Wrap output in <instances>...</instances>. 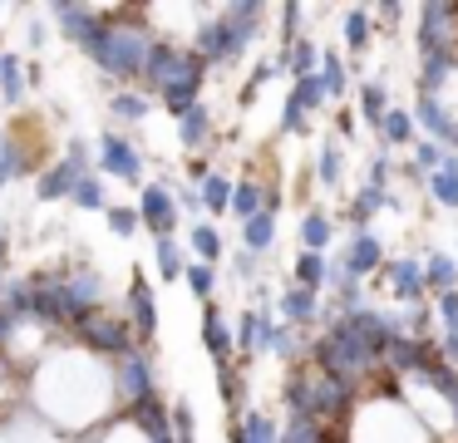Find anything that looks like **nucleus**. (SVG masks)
Returning <instances> with one entry per match:
<instances>
[{"mask_svg":"<svg viewBox=\"0 0 458 443\" xmlns=\"http://www.w3.org/2000/svg\"><path fill=\"white\" fill-rule=\"evenodd\" d=\"M133 212H139V226H148L158 242L178 232V197H173L168 187H158V183L143 187V192H139V207H133Z\"/></svg>","mask_w":458,"mask_h":443,"instance_id":"obj_1","label":"nucleus"},{"mask_svg":"<svg viewBox=\"0 0 458 443\" xmlns=\"http://www.w3.org/2000/svg\"><path fill=\"white\" fill-rule=\"evenodd\" d=\"M454 20L458 5H444V0H428L419 10V49L424 55H438V49H454Z\"/></svg>","mask_w":458,"mask_h":443,"instance_id":"obj_2","label":"nucleus"},{"mask_svg":"<svg viewBox=\"0 0 458 443\" xmlns=\"http://www.w3.org/2000/svg\"><path fill=\"white\" fill-rule=\"evenodd\" d=\"M129 305L133 311L123 315V320H129V330H133V345H148L153 330H158V301H153L148 281H143L139 271H133V281H129Z\"/></svg>","mask_w":458,"mask_h":443,"instance_id":"obj_3","label":"nucleus"},{"mask_svg":"<svg viewBox=\"0 0 458 443\" xmlns=\"http://www.w3.org/2000/svg\"><path fill=\"white\" fill-rule=\"evenodd\" d=\"M99 167H104L109 177H123V183H139V177H143V158H139V148H133L129 138H119V133H104Z\"/></svg>","mask_w":458,"mask_h":443,"instance_id":"obj_4","label":"nucleus"},{"mask_svg":"<svg viewBox=\"0 0 458 443\" xmlns=\"http://www.w3.org/2000/svg\"><path fill=\"white\" fill-rule=\"evenodd\" d=\"M385 266V251H379V242L369 232H355L350 236V246H345V266L340 271L350 276V281H360V276H369V271H379Z\"/></svg>","mask_w":458,"mask_h":443,"instance_id":"obj_5","label":"nucleus"},{"mask_svg":"<svg viewBox=\"0 0 458 443\" xmlns=\"http://www.w3.org/2000/svg\"><path fill=\"white\" fill-rule=\"evenodd\" d=\"M409 118H419V124H424L428 133H434V143H438V148H444V143H458V124L444 114V104H438L434 94H419V108H414Z\"/></svg>","mask_w":458,"mask_h":443,"instance_id":"obj_6","label":"nucleus"},{"mask_svg":"<svg viewBox=\"0 0 458 443\" xmlns=\"http://www.w3.org/2000/svg\"><path fill=\"white\" fill-rule=\"evenodd\" d=\"M385 281H389V291H394L399 301H419V295H424V271H419L414 261H389Z\"/></svg>","mask_w":458,"mask_h":443,"instance_id":"obj_7","label":"nucleus"},{"mask_svg":"<svg viewBox=\"0 0 458 443\" xmlns=\"http://www.w3.org/2000/svg\"><path fill=\"white\" fill-rule=\"evenodd\" d=\"M202 345L212 350V360H217V364H227V354H232V330H227V320H222L217 305H208V315H202Z\"/></svg>","mask_w":458,"mask_h":443,"instance_id":"obj_8","label":"nucleus"},{"mask_svg":"<svg viewBox=\"0 0 458 443\" xmlns=\"http://www.w3.org/2000/svg\"><path fill=\"white\" fill-rule=\"evenodd\" d=\"M424 291H438V295L458 291V261H454V256H444V251L428 256V266H424Z\"/></svg>","mask_w":458,"mask_h":443,"instance_id":"obj_9","label":"nucleus"},{"mask_svg":"<svg viewBox=\"0 0 458 443\" xmlns=\"http://www.w3.org/2000/svg\"><path fill=\"white\" fill-rule=\"evenodd\" d=\"M286 69H291V79H310L320 69V49H316V39H306V35H296L291 39V49H286Z\"/></svg>","mask_w":458,"mask_h":443,"instance_id":"obj_10","label":"nucleus"},{"mask_svg":"<svg viewBox=\"0 0 458 443\" xmlns=\"http://www.w3.org/2000/svg\"><path fill=\"white\" fill-rule=\"evenodd\" d=\"M271 242H276V212H257L251 222H242V246H247L251 256L267 251Z\"/></svg>","mask_w":458,"mask_h":443,"instance_id":"obj_11","label":"nucleus"},{"mask_svg":"<svg viewBox=\"0 0 458 443\" xmlns=\"http://www.w3.org/2000/svg\"><path fill=\"white\" fill-rule=\"evenodd\" d=\"M316 311H320L316 291H301V285H291V291L281 295V315H286L291 325H306V320H316Z\"/></svg>","mask_w":458,"mask_h":443,"instance_id":"obj_12","label":"nucleus"},{"mask_svg":"<svg viewBox=\"0 0 458 443\" xmlns=\"http://www.w3.org/2000/svg\"><path fill=\"white\" fill-rule=\"evenodd\" d=\"M178 133H182V143H188V148H202V143L212 138V114H208L202 104L188 108V114L178 118Z\"/></svg>","mask_w":458,"mask_h":443,"instance_id":"obj_13","label":"nucleus"},{"mask_svg":"<svg viewBox=\"0 0 458 443\" xmlns=\"http://www.w3.org/2000/svg\"><path fill=\"white\" fill-rule=\"evenodd\" d=\"M227 212H237L242 222H251L257 212H267V192H261L257 183H237V187H232V207H227Z\"/></svg>","mask_w":458,"mask_h":443,"instance_id":"obj_14","label":"nucleus"},{"mask_svg":"<svg viewBox=\"0 0 458 443\" xmlns=\"http://www.w3.org/2000/svg\"><path fill=\"white\" fill-rule=\"evenodd\" d=\"M326 281H330V271H326V256H316V251H301V256H296V285H301V291H320Z\"/></svg>","mask_w":458,"mask_h":443,"instance_id":"obj_15","label":"nucleus"},{"mask_svg":"<svg viewBox=\"0 0 458 443\" xmlns=\"http://www.w3.org/2000/svg\"><path fill=\"white\" fill-rule=\"evenodd\" d=\"M198 202L208 207V212H227V207H232V183H227L222 173H208V177H202Z\"/></svg>","mask_w":458,"mask_h":443,"instance_id":"obj_16","label":"nucleus"},{"mask_svg":"<svg viewBox=\"0 0 458 443\" xmlns=\"http://www.w3.org/2000/svg\"><path fill=\"white\" fill-rule=\"evenodd\" d=\"M188 242H192V251H198L202 266H212V261L222 256V236H217V226H212V222H198V226L188 232Z\"/></svg>","mask_w":458,"mask_h":443,"instance_id":"obj_17","label":"nucleus"},{"mask_svg":"<svg viewBox=\"0 0 458 443\" xmlns=\"http://www.w3.org/2000/svg\"><path fill=\"white\" fill-rule=\"evenodd\" d=\"M301 242H306V251H326L330 246V217L326 212H306V222H301Z\"/></svg>","mask_w":458,"mask_h":443,"instance_id":"obj_18","label":"nucleus"},{"mask_svg":"<svg viewBox=\"0 0 458 443\" xmlns=\"http://www.w3.org/2000/svg\"><path fill=\"white\" fill-rule=\"evenodd\" d=\"M70 197L84 207V212H109V197H104V177H80Z\"/></svg>","mask_w":458,"mask_h":443,"instance_id":"obj_19","label":"nucleus"},{"mask_svg":"<svg viewBox=\"0 0 458 443\" xmlns=\"http://www.w3.org/2000/svg\"><path fill=\"white\" fill-rule=\"evenodd\" d=\"M267 320H271V315H261V311L242 315V330H237V350L242 354H257L261 350V330H267Z\"/></svg>","mask_w":458,"mask_h":443,"instance_id":"obj_20","label":"nucleus"},{"mask_svg":"<svg viewBox=\"0 0 458 443\" xmlns=\"http://www.w3.org/2000/svg\"><path fill=\"white\" fill-rule=\"evenodd\" d=\"M320 89H326L330 98L345 94V64H340V55H320V69H316Z\"/></svg>","mask_w":458,"mask_h":443,"instance_id":"obj_21","label":"nucleus"},{"mask_svg":"<svg viewBox=\"0 0 458 443\" xmlns=\"http://www.w3.org/2000/svg\"><path fill=\"white\" fill-rule=\"evenodd\" d=\"M182 271H188V261H182L178 242L163 236V242H158V276H163V281H182Z\"/></svg>","mask_w":458,"mask_h":443,"instance_id":"obj_22","label":"nucleus"},{"mask_svg":"<svg viewBox=\"0 0 458 443\" xmlns=\"http://www.w3.org/2000/svg\"><path fill=\"white\" fill-rule=\"evenodd\" d=\"M419 374H424V379H428V384H434V389H438V399L458 404V374L448 370L444 360H434V364H428V370H419Z\"/></svg>","mask_w":458,"mask_h":443,"instance_id":"obj_23","label":"nucleus"},{"mask_svg":"<svg viewBox=\"0 0 458 443\" xmlns=\"http://www.w3.org/2000/svg\"><path fill=\"white\" fill-rule=\"evenodd\" d=\"M454 49H438V55H424V94H434L438 84L448 79V69H454Z\"/></svg>","mask_w":458,"mask_h":443,"instance_id":"obj_24","label":"nucleus"},{"mask_svg":"<svg viewBox=\"0 0 458 443\" xmlns=\"http://www.w3.org/2000/svg\"><path fill=\"white\" fill-rule=\"evenodd\" d=\"M379 138H385V143H409V138H414V118L389 108V114L379 118Z\"/></svg>","mask_w":458,"mask_h":443,"instance_id":"obj_25","label":"nucleus"},{"mask_svg":"<svg viewBox=\"0 0 458 443\" xmlns=\"http://www.w3.org/2000/svg\"><path fill=\"white\" fill-rule=\"evenodd\" d=\"M237 429H242V443H276V439H281L276 423H271L267 413H247V419H242Z\"/></svg>","mask_w":458,"mask_h":443,"instance_id":"obj_26","label":"nucleus"},{"mask_svg":"<svg viewBox=\"0 0 458 443\" xmlns=\"http://www.w3.org/2000/svg\"><path fill=\"white\" fill-rule=\"evenodd\" d=\"M182 281L192 285V295H198V301H208V305H212V291H217V271H212V266L192 261L188 271H182Z\"/></svg>","mask_w":458,"mask_h":443,"instance_id":"obj_27","label":"nucleus"},{"mask_svg":"<svg viewBox=\"0 0 458 443\" xmlns=\"http://www.w3.org/2000/svg\"><path fill=\"white\" fill-rule=\"evenodd\" d=\"M276 443H330V433L320 429V423H310V419H291Z\"/></svg>","mask_w":458,"mask_h":443,"instance_id":"obj_28","label":"nucleus"},{"mask_svg":"<svg viewBox=\"0 0 458 443\" xmlns=\"http://www.w3.org/2000/svg\"><path fill=\"white\" fill-rule=\"evenodd\" d=\"M385 202H389V197L379 192V187H365V192H360L355 202H350V217H355V222H360V232H365V222H369V217H375V212H379V207H385Z\"/></svg>","mask_w":458,"mask_h":443,"instance_id":"obj_29","label":"nucleus"},{"mask_svg":"<svg viewBox=\"0 0 458 443\" xmlns=\"http://www.w3.org/2000/svg\"><path fill=\"white\" fill-rule=\"evenodd\" d=\"M114 118H123V124L148 118V94H119V98H114Z\"/></svg>","mask_w":458,"mask_h":443,"instance_id":"obj_30","label":"nucleus"},{"mask_svg":"<svg viewBox=\"0 0 458 443\" xmlns=\"http://www.w3.org/2000/svg\"><path fill=\"white\" fill-rule=\"evenodd\" d=\"M360 108H365V118L379 128V118L389 114V104H385V84H365V89H360Z\"/></svg>","mask_w":458,"mask_h":443,"instance_id":"obj_31","label":"nucleus"},{"mask_svg":"<svg viewBox=\"0 0 458 443\" xmlns=\"http://www.w3.org/2000/svg\"><path fill=\"white\" fill-rule=\"evenodd\" d=\"M345 45L350 49H365L369 45V10H350V15H345Z\"/></svg>","mask_w":458,"mask_h":443,"instance_id":"obj_32","label":"nucleus"},{"mask_svg":"<svg viewBox=\"0 0 458 443\" xmlns=\"http://www.w3.org/2000/svg\"><path fill=\"white\" fill-rule=\"evenodd\" d=\"M444 158H448V153L434 143V138H424V143L414 148V163L424 167V173H438V167H444Z\"/></svg>","mask_w":458,"mask_h":443,"instance_id":"obj_33","label":"nucleus"},{"mask_svg":"<svg viewBox=\"0 0 458 443\" xmlns=\"http://www.w3.org/2000/svg\"><path fill=\"white\" fill-rule=\"evenodd\" d=\"M316 173H320V183H340V143H326V148H320Z\"/></svg>","mask_w":458,"mask_h":443,"instance_id":"obj_34","label":"nucleus"},{"mask_svg":"<svg viewBox=\"0 0 458 443\" xmlns=\"http://www.w3.org/2000/svg\"><path fill=\"white\" fill-rule=\"evenodd\" d=\"M109 226H114V232H119V236H133V226H139V212H133V207H109Z\"/></svg>","mask_w":458,"mask_h":443,"instance_id":"obj_35","label":"nucleus"},{"mask_svg":"<svg viewBox=\"0 0 458 443\" xmlns=\"http://www.w3.org/2000/svg\"><path fill=\"white\" fill-rule=\"evenodd\" d=\"M438 315H444V325H448V330H454V325H458V291L438 295Z\"/></svg>","mask_w":458,"mask_h":443,"instance_id":"obj_36","label":"nucleus"},{"mask_svg":"<svg viewBox=\"0 0 458 443\" xmlns=\"http://www.w3.org/2000/svg\"><path fill=\"white\" fill-rule=\"evenodd\" d=\"M385 177H389V158H375V163H369V187L385 192Z\"/></svg>","mask_w":458,"mask_h":443,"instance_id":"obj_37","label":"nucleus"},{"mask_svg":"<svg viewBox=\"0 0 458 443\" xmlns=\"http://www.w3.org/2000/svg\"><path fill=\"white\" fill-rule=\"evenodd\" d=\"M438 350H444V354H448V360H458V325H454V330H448V335H444V345H438Z\"/></svg>","mask_w":458,"mask_h":443,"instance_id":"obj_38","label":"nucleus"},{"mask_svg":"<svg viewBox=\"0 0 458 443\" xmlns=\"http://www.w3.org/2000/svg\"><path fill=\"white\" fill-rule=\"evenodd\" d=\"M335 128H340V138H355V118H350V108L335 118Z\"/></svg>","mask_w":458,"mask_h":443,"instance_id":"obj_39","label":"nucleus"},{"mask_svg":"<svg viewBox=\"0 0 458 443\" xmlns=\"http://www.w3.org/2000/svg\"><path fill=\"white\" fill-rule=\"evenodd\" d=\"M0 256H5V236H0Z\"/></svg>","mask_w":458,"mask_h":443,"instance_id":"obj_40","label":"nucleus"}]
</instances>
